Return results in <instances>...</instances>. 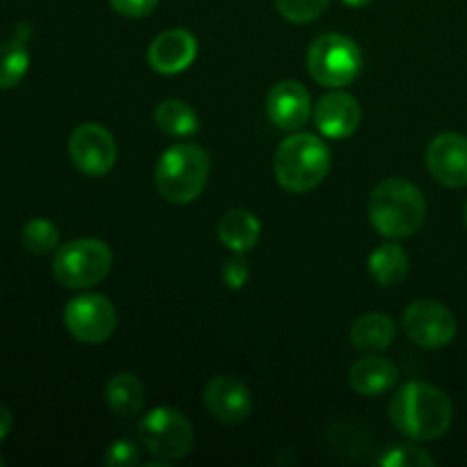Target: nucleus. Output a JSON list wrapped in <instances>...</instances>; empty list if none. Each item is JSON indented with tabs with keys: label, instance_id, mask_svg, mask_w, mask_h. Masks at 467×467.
<instances>
[{
	"label": "nucleus",
	"instance_id": "nucleus-1",
	"mask_svg": "<svg viewBox=\"0 0 467 467\" xmlns=\"http://www.w3.org/2000/svg\"><path fill=\"white\" fill-rule=\"evenodd\" d=\"M390 420L410 441L429 442L445 436L454 422V404L441 388L424 381H409L390 401Z\"/></svg>",
	"mask_w": 467,
	"mask_h": 467
},
{
	"label": "nucleus",
	"instance_id": "nucleus-2",
	"mask_svg": "<svg viewBox=\"0 0 467 467\" xmlns=\"http://www.w3.org/2000/svg\"><path fill=\"white\" fill-rule=\"evenodd\" d=\"M368 213L377 233L390 240H404L422 228L427 201L420 187L406 178H386L369 194Z\"/></svg>",
	"mask_w": 467,
	"mask_h": 467
},
{
	"label": "nucleus",
	"instance_id": "nucleus-3",
	"mask_svg": "<svg viewBox=\"0 0 467 467\" xmlns=\"http://www.w3.org/2000/svg\"><path fill=\"white\" fill-rule=\"evenodd\" d=\"M331 169V150L319 137L299 132L281 141L274 158V173L283 190L306 194L324 182Z\"/></svg>",
	"mask_w": 467,
	"mask_h": 467
},
{
	"label": "nucleus",
	"instance_id": "nucleus-4",
	"mask_svg": "<svg viewBox=\"0 0 467 467\" xmlns=\"http://www.w3.org/2000/svg\"><path fill=\"white\" fill-rule=\"evenodd\" d=\"M210 176V155L199 144H176L164 150L155 167V187L169 203L199 199Z\"/></svg>",
	"mask_w": 467,
	"mask_h": 467
},
{
	"label": "nucleus",
	"instance_id": "nucleus-5",
	"mask_svg": "<svg viewBox=\"0 0 467 467\" xmlns=\"http://www.w3.org/2000/svg\"><path fill=\"white\" fill-rule=\"evenodd\" d=\"M112 269V251L96 237H80L57 246L53 255V276L68 290H85L103 281Z\"/></svg>",
	"mask_w": 467,
	"mask_h": 467
},
{
	"label": "nucleus",
	"instance_id": "nucleus-6",
	"mask_svg": "<svg viewBox=\"0 0 467 467\" xmlns=\"http://www.w3.org/2000/svg\"><path fill=\"white\" fill-rule=\"evenodd\" d=\"M308 71L319 85L340 89L360 76L363 53L349 36L322 35L308 48Z\"/></svg>",
	"mask_w": 467,
	"mask_h": 467
},
{
	"label": "nucleus",
	"instance_id": "nucleus-7",
	"mask_svg": "<svg viewBox=\"0 0 467 467\" xmlns=\"http://www.w3.org/2000/svg\"><path fill=\"white\" fill-rule=\"evenodd\" d=\"M140 441L149 454L160 461H181L190 454L194 445L192 424L181 410L158 406L149 410L137 424Z\"/></svg>",
	"mask_w": 467,
	"mask_h": 467
},
{
	"label": "nucleus",
	"instance_id": "nucleus-8",
	"mask_svg": "<svg viewBox=\"0 0 467 467\" xmlns=\"http://www.w3.org/2000/svg\"><path fill=\"white\" fill-rule=\"evenodd\" d=\"M64 327L82 345H100L117 328V310L103 295H80L64 308Z\"/></svg>",
	"mask_w": 467,
	"mask_h": 467
},
{
	"label": "nucleus",
	"instance_id": "nucleus-9",
	"mask_svg": "<svg viewBox=\"0 0 467 467\" xmlns=\"http://www.w3.org/2000/svg\"><path fill=\"white\" fill-rule=\"evenodd\" d=\"M404 331L418 347L442 349L456 337L459 324L447 306L431 299H420L406 308Z\"/></svg>",
	"mask_w": 467,
	"mask_h": 467
},
{
	"label": "nucleus",
	"instance_id": "nucleus-10",
	"mask_svg": "<svg viewBox=\"0 0 467 467\" xmlns=\"http://www.w3.org/2000/svg\"><path fill=\"white\" fill-rule=\"evenodd\" d=\"M68 155L78 171L100 178L112 171L117 162V141L108 128L99 123H82L68 137Z\"/></svg>",
	"mask_w": 467,
	"mask_h": 467
},
{
	"label": "nucleus",
	"instance_id": "nucleus-11",
	"mask_svg": "<svg viewBox=\"0 0 467 467\" xmlns=\"http://www.w3.org/2000/svg\"><path fill=\"white\" fill-rule=\"evenodd\" d=\"M427 167L441 185L450 190L467 187V137L441 132L427 149Z\"/></svg>",
	"mask_w": 467,
	"mask_h": 467
},
{
	"label": "nucleus",
	"instance_id": "nucleus-12",
	"mask_svg": "<svg viewBox=\"0 0 467 467\" xmlns=\"http://www.w3.org/2000/svg\"><path fill=\"white\" fill-rule=\"evenodd\" d=\"M203 401L208 413L226 424L244 422L254 409V397H251L249 388L240 379L228 377V374L214 377L205 386Z\"/></svg>",
	"mask_w": 467,
	"mask_h": 467
},
{
	"label": "nucleus",
	"instance_id": "nucleus-13",
	"mask_svg": "<svg viewBox=\"0 0 467 467\" xmlns=\"http://www.w3.org/2000/svg\"><path fill=\"white\" fill-rule=\"evenodd\" d=\"M360 105L347 91H331L322 96L315 108V126L328 140H345L351 137L360 126Z\"/></svg>",
	"mask_w": 467,
	"mask_h": 467
},
{
	"label": "nucleus",
	"instance_id": "nucleus-14",
	"mask_svg": "<svg viewBox=\"0 0 467 467\" xmlns=\"http://www.w3.org/2000/svg\"><path fill=\"white\" fill-rule=\"evenodd\" d=\"M196 53H199L196 36L190 30L173 27L155 36L153 44L149 46V64L162 76H176L194 62Z\"/></svg>",
	"mask_w": 467,
	"mask_h": 467
},
{
	"label": "nucleus",
	"instance_id": "nucleus-15",
	"mask_svg": "<svg viewBox=\"0 0 467 467\" xmlns=\"http://www.w3.org/2000/svg\"><path fill=\"white\" fill-rule=\"evenodd\" d=\"M310 94L301 82L283 80L267 96V117L283 130H299L310 119Z\"/></svg>",
	"mask_w": 467,
	"mask_h": 467
},
{
	"label": "nucleus",
	"instance_id": "nucleus-16",
	"mask_svg": "<svg viewBox=\"0 0 467 467\" xmlns=\"http://www.w3.org/2000/svg\"><path fill=\"white\" fill-rule=\"evenodd\" d=\"M400 381V369L395 363L379 356H368L354 363L349 369V383L358 395L381 397L390 392Z\"/></svg>",
	"mask_w": 467,
	"mask_h": 467
},
{
	"label": "nucleus",
	"instance_id": "nucleus-17",
	"mask_svg": "<svg viewBox=\"0 0 467 467\" xmlns=\"http://www.w3.org/2000/svg\"><path fill=\"white\" fill-rule=\"evenodd\" d=\"M217 235L233 254H249L260 240V219L249 210H228L219 219Z\"/></svg>",
	"mask_w": 467,
	"mask_h": 467
},
{
	"label": "nucleus",
	"instance_id": "nucleus-18",
	"mask_svg": "<svg viewBox=\"0 0 467 467\" xmlns=\"http://www.w3.org/2000/svg\"><path fill=\"white\" fill-rule=\"evenodd\" d=\"M397 336L395 319L381 313H368L351 324L349 340L358 351L377 354V351L388 349Z\"/></svg>",
	"mask_w": 467,
	"mask_h": 467
},
{
	"label": "nucleus",
	"instance_id": "nucleus-19",
	"mask_svg": "<svg viewBox=\"0 0 467 467\" xmlns=\"http://www.w3.org/2000/svg\"><path fill=\"white\" fill-rule=\"evenodd\" d=\"M105 401L119 418H132L144 406V386L130 372L114 374L105 388Z\"/></svg>",
	"mask_w": 467,
	"mask_h": 467
},
{
	"label": "nucleus",
	"instance_id": "nucleus-20",
	"mask_svg": "<svg viewBox=\"0 0 467 467\" xmlns=\"http://www.w3.org/2000/svg\"><path fill=\"white\" fill-rule=\"evenodd\" d=\"M409 255L400 244H381L369 254L368 267L374 281L383 287L400 285L409 274Z\"/></svg>",
	"mask_w": 467,
	"mask_h": 467
},
{
	"label": "nucleus",
	"instance_id": "nucleus-21",
	"mask_svg": "<svg viewBox=\"0 0 467 467\" xmlns=\"http://www.w3.org/2000/svg\"><path fill=\"white\" fill-rule=\"evenodd\" d=\"M155 123L162 132L171 137H192L199 132V114L182 100H164L155 108Z\"/></svg>",
	"mask_w": 467,
	"mask_h": 467
},
{
	"label": "nucleus",
	"instance_id": "nucleus-22",
	"mask_svg": "<svg viewBox=\"0 0 467 467\" xmlns=\"http://www.w3.org/2000/svg\"><path fill=\"white\" fill-rule=\"evenodd\" d=\"M27 68H30V53H27L26 41H18L16 36L3 41L0 44V91L21 85Z\"/></svg>",
	"mask_w": 467,
	"mask_h": 467
},
{
	"label": "nucleus",
	"instance_id": "nucleus-23",
	"mask_svg": "<svg viewBox=\"0 0 467 467\" xmlns=\"http://www.w3.org/2000/svg\"><path fill=\"white\" fill-rule=\"evenodd\" d=\"M21 242L27 254L46 255L57 251L59 231L50 219H30L21 231Z\"/></svg>",
	"mask_w": 467,
	"mask_h": 467
},
{
	"label": "nucleus",
	"instance_id": "nucleus-24",
	"mask_svg": "<svg viewBox=\"0 0 467 467\" xmlns=\"http://www.w3.org/2000/svg\"><path fill=\"white\" fill-rule=\"evenodd\" d=\"M331 0H276V9L290 23H310L327 12Z\"/></svg>",
	"mask_w": 467,
	"mask_h": 467
},
{
	"label": "nucleus",
	"instance_id": "nucleus-25",
	"mask_svg": "<svg viewBox=\"0 0 467 467\" xmlns=\"http://www.w3.org/2000/svg\"><path fill=\"white\" fill-rule=\"evenodd\" d=\"M379 465H383V467H433L436 465V459L415 445H397V447H390V450H388L386 454L379 459Z\"/></svg>",
	"mask_w": 467,
	"mask_h": 467
},
{
	"label": "nucleus",
	"instance_id": "nucleus-26",
	"mask_svg": "<svg viewBox=\"0 0 467 467\" xmlns=\"http://www.w3.org/2000/svg\"><path fill=\"white\" fill-rule=\"evenodd\" d=\"M105 465L109 467H130L140 463V447L135 445L128 438H121V441H114L112 445L105 451Z\"/></svg>",
	"mask_w": 467,
	"mask_h": 467
},
{
	"label": "nucleus",
	"instance_id": "nucleus-27",
	"mask_svg": "<svg viewBox=\"0 0 467 467\" xmlns=\"http://www.w3.org/2000/svg\"><path fill=\"white\" fill-rule=\"evenodd\" d=\"M222 276L231 290H242L244 283L249 281V263H246L244 254H233V258L223 263Z\"/></svg>",
	"mask_w": 467,
	"mask_h": 467
},
{
	"label": "nucleus",
	"instance_id": "nucleus-28",
	"mask_svg": "<svg viewBox=\"0 0 467 467\" xmlns=\"http://www.w3.org/2000/svg\"><path fill=\"white\" fill-rule=\"evenodd\" d=\"M114 7V12L121 14L128 18H141L149 16L155 7H158L160 0H109Z\"/></svg>",
	"mask_w": 467,
	"mask_h": 467
},
{
	"label": "nucleus",
	"instance_id": "nucleus-29",
	"mask_svg": "<svg viewBox=\"0 0 467 467\" xmlns=\"http://www.w3.org/2000/svg\"><path fill=\"white\" fill-rule=\"evenodd\" d=\"M12 424H14L12 410H9L7 406L0 404V441H5V438L9 436V431H12Z\"/></svg>",
	"mask_w": 467,
	"mask_h": 467
},
{
	"label": "nucleus",
	"instance_id": "nucleus-30",
	"mask_svg": "<svg viewBox=\"0 0 467 467\" xmlns=\"http://www.w3.org/2000/svg\"><path fill=\"white\" fill-rule=\"evenodd\" d=\"M14 36H16L18 41H30V36H32V26L30 23H18L16 26V30H14Z\"/></svg>",
	"mask_w": 467,
	"mask_h": 467
},
{
	"label": "nucleus",
	"instance_id": "nucleus-31",
	"mask_svg": "<svg viewBox=\"0 0 467 467\" xmlns=\"http://www.w3.org/2000/svg\"><path fill=\"white\" fill-rule=\"evenodd\" d=\"M345 3L349 5V7H365V5H369L372 0H345Z\"/></svg>",
	"mask_w": 467,
	"mask_h": 467
},
{
	"label": "nucleus",
	"instance_id": "nucleus-32",
	"mask_svg": "<svg viewBox=\"0 0 467 467\" xmlns=\"http://www.w3.org/2000/svg\"><path fill=\"white\" fill-rule=\"evenodd\" d=\"M5 465V459H3V456H0V467H3Z\"/></svg>",
	"mask_w": 467,
	"mask_h": 467
},
{
	"label": "nucleus",
	"instance_id": "nucleus-33",
	"mask_svg": "<svg viewBox=\"0 0 467 467\" xmlns=\"http://www.w3.org/2000/svg\"><path fill=\"white\" fill-rule=\"evenodd\" d=\"M465 223H467V205H465Z\"/></svg>",
	"mask_w": 467,
	"mask_h": 467
}]
</instances>
